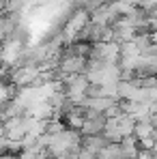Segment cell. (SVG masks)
<instances>
[{
	"instance_id": "obj_1",
	"label": "cell",
	"mask_w": 157,
	"mask_h": 159,
	"mask_svg": "<svg viewBox=\"0 0 157 159\" xmlns=\"http://www.w3.org/2000/svg\"><path fill=\"white\" fill-rule=\"evenodd\" d=\"M86 86H88V80H86L84 73H78V75H65V78L60 80V90H62L71 101L84 97Z\"/></svg>"
},
{
	"instance_id": "obj_7",
	"label": "cell",
	"mask_w": 157,
	"mask_h": 159,
	"mask_svg": "<svg viewBox=\"0 0 157 159\" xmlns=\"http://www.w3.org/2000/svg\"><path fill=\"white\" fill-rule=\"evenodd\" d=\"M149 32H151V34H153V32H157V17L149 20Z\"/></svg>"
},
{
	"instance_id": "obj_4",
	"label": "cell",
	"mask_w": 157,
	"mask_h": 159,
	"mask_svg": "<svg viewBox=\"0 0 157 159\" xmlns=\"http://www.w3.org/2000/svg\"><path fill=\"white\" fill-rule=\"evenodd\" d=\"M26 11H30V0H7L4 4V15L11 17H24Z\"/></svg>"
},
{
	"instance_id": "obj_5",
	"label": "cell",
	"mask_w": 157,
	"mask_h": 159,
	"mask_svg": "<svg viewBox=\"0 0 157 159\" xmlns=\"http://www.w3.org/2000/svg\"><path fill=\"white\" fill-rule=\"evenodd\" d=\"M138 9L151 13L153 9H157V0H138Z\"/></svg>"
},
{
	"instance_id": "obj_2",
	"label": "cell",
	"mask_w": 157,
	"mask_h": 159,
	"mask_svg": "<svg viewBox=\"0 0 157 159\" xmlns=\"http://www.w3.org/2000/svg\"><path fill=\"white\" fill-rule=\"evenodd\" d=\"M110 118L105 116L104 112H90L86 114V118L82 120V127H80V133L82 135H97V133H104L105 127H108Z\"/></svg>"
},
{
	"instance_id": "obj_6",
	"label": "cell",
	"mask_w": 157,
	"mask_h": 159,
	"mask_svg": "<svg viewBox=\"0 0 157 159\" xmlns=\"http://www.w3.org/2000/svg\"><path fill=\"white\" fill-rule=\"evenodd\" d=\"M97 155L95 153H90L88 148H80V155H78V159H95Z\"/></svg>"
},
{
	"instance_id": "obj_3",
	"label": "cell",
	"mask_w": 157,
	"mask_h": 159,
	"mask_svg": "<svg viewBox=\"0 0 157 159\" xmlns=\"http://www.w3.org/2000/svg\"><path fill=\"white\" fill-rule=\"evenodd\" d=\"M112 142L105 138V133H97V135H82L80 138V146L82 148H88L90 153H101L104 148H108Z\"/></svg>"
}]
</instances>
